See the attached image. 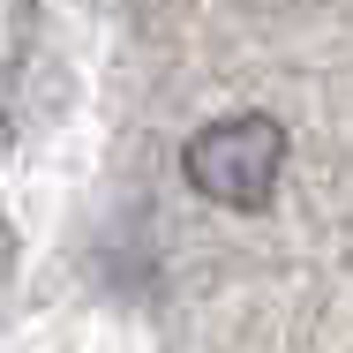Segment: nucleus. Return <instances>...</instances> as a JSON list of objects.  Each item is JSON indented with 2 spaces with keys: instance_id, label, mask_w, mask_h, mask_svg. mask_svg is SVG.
I'll use <instances>...</instances> for the list:
<instances>
[{
  "instance_id": "obj_1",
  "label": "nucleus",
  "mask_w": 353,
  "mask_h": 353,
  "mask_svg": "<svg viewBox=\"0 0 353 353\" xmlns=\"http://www.w3.org/2000/svg\"><path fill=\"white\" fill-rule=\"evenodd\" d=\"M285 128L271 113H225L211 128H196L188 150H181V173L203 203H225V211H263L279 196L285 173Z\"/></svg>"
}]
</instances>
